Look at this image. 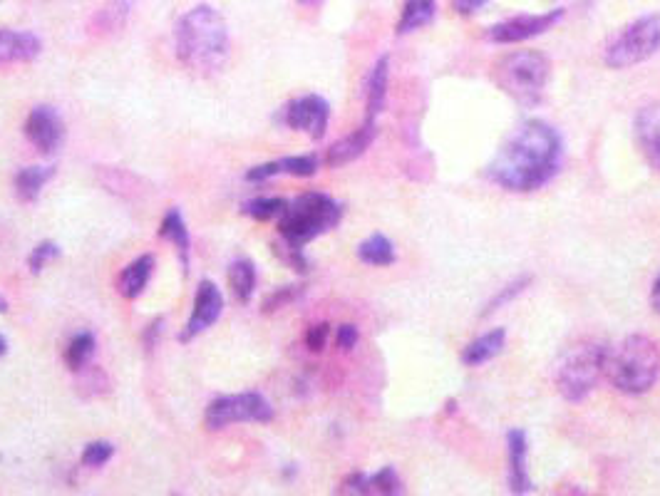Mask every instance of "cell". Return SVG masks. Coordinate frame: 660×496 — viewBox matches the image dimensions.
Masks as SVG:
<instances>
[{
	"label": "cell",
	"mask_w": 660,
	"mask_h": 496,
	"mask_svg": "<svg viewBox=\"0 0 660 496\" xmlns=\"http://www.w3.org/2000/svg\"><path fill=\"white\" fill-rule=\"evenodd\" d=\"M301 286H283V288H276V293H271V296L266 298L264 303H261V310L264 313H276V310L286 308L288 303L296 301L298 296H301Z\"/></svg>",
	"instance_id": "1f68e13d"
},
{
	"label": "cell",
	"mask_w": 660,
	"mask_h": 496,
	"mask_svg": "<svg viewBox=\"0 0 660 496\" xmlns=\"http://www.w3.org/2000/svg\"><path fill=\"white\" fill-rule=\"evenodd\" d=\"M358 258L368 266H393L395 263V246L388 236L373 234L358 246Z\"/></svg>",
	"instance_id": "cb8c5ba5"
},
{
	"label": "cell",
	"mask_w": 660,
	"mask_h": 496,
	"mask_svg": "<svg viewBox=\"0 0 660 496\" xmlns=\"http://www.w3.org/2000/svg\"><path fill=\"white\" fill-rule=\"evenodd\" d=\"M174 48L182 65L201 75H214L229 58V28L219 10L197 5L174 28Z\"/></svg>",
	"instance_id": "7a4b0ae2"
},
{
	"label": "cell",
	"mask_w": 660,
	"mask_h": 496,
	"mask_svg": "<svg viewBox=\"0 0 660 496\" xmlns=\"http://www.w3.org/2000/svg\"><path fill=\"white\" fill-rule=\"evenodd\" d=\"M162 325H164V320L159 318L147 328V333H144V345H147V350H152L154 343L159 340V335H162Z\"/></svg>",
	"instance_id": "f35d334b"
},
{
	"label": "cell",
	"mask_w": 660,
	"mask_h": 496,
	"mask_svg": "<svg viewBox=\"0 0 660 496\" xmlns=\"http://www.w3.org/2000/svg\"><path fill=\"white\" fill-rule=\"evenodd\" d=\"M286 206H288L286 199L268 196V199L246 201L244 214L251 216V219H256V221H271V219H276V216H281L283 211H286Z\"/></svg>",
	"instance_id": "484cf974"
},
{
	"label": "cell",
	"mask_w": 660,
	"mask_h": 496,
	"mask_svg": "<svg viewBox=\"0 0 660 496\" xmlns=\"http://www.w3.org/2000/svg\"><path fill=\"white\" fill-rule=\"evenodd\" d=\"M658 50L660 15H643V18L626 25V28L611 40L603 60H606V65L613 67V70H626V67L641 65V62L653 58Z\"/></svg>",
	"instance_id": "52a82bcc"
},
{
	"label": "cell",
	"mask_w": 660,
	"mask_h": 496,
	"mask_svg": "<svg viewBox=\"0 0 660 496\" xmlns=\"http://www.w3.org/2000/svg\"><path fill=\"white\" fill-rule=\"evenodd\" d=\"M159 236L167 239L169 244L179 251V258H182V268L184 273H189V258H192V236H189L187 224H184V216L179 209H169L167 216L162 219V226H159Z\"/></svg>",
	"instance_id": "d6986e66"
},
{
	"label": "cell",
	"mask_w": 660,
	"mask_h": 496,
	"mask_svg": "<svg viewBox=\"0 0 660 496\" xmlns=\"http://www.w3.org/2000/svg\"><path fill=\"white\" fill-rule=\"evenodd\" d=\"M437 13V0H405L400 20H397V33L407 35L415 30L425 28L435 20Z\"/></svg>",
	"instance_id": "44dd1931"
},
{
	"label": "cell",
	"mask_w": 660,
	"mask_h": 496,
	"mask_svg": "<svg viewBox=\"0 0 660 496\" xmlns=\"http://www.w3.org/2000/svg\"><path fill=\"white\" fill-rule=\"evenodd\" d=\"M504 343H507V330L504 328L489 330V333H484L482 338L472 340V343L462 350V363L467 365V368H477V365L489 363V360H494L499 353H502Z\"/></svg>",
	"instance_id": "ac0fdd59"
},
{
	"label": "cell",
	"mask_w": 660,
	"mask_h": 496,
	"mask_svg": "<svg viewBox=\"0 0 660 496\" xmlns=\"http://www.w3.org/2000/svg\"><path fill=\"white\" fill-rule=\"evenodd\" d=\"M55 177V167H25L15 174V196L25 204L35 201L43 186Z\"/></svg>",
	"instance_id": "7402d4cb"
},
{
	"label": "cell",
	"mask_w": 660,
	"mask_h": 496,
	"mask_svg": "<svg viewBox=\"0 0 660 496\" xmlns=\"http://www.w3.org/2000/svg\"><path fill=\"white\" fill-rule=\"evenodd\" d=\"M152 271L154 256H149V253H144L137 261H132L130 266L120 273V278H117V291H120V296L127 298V301H134V298L142 296L149 278H152Z\"/></svg>",
	"instance_id": "e0dca14e"
},
{
	"label": "cell",
	"mask_w": 660,
	"mask_h": 496,
	"mask_svg": "<svg viewBox=\"0 0 660 496\" xmlns=\"http://www.w3.org/2000/svg\"><path fill=\"white\" fill-rule=\"evenodd\" d=\"M450 3L460 15H474L487 5V0H450Z\"/></svg>",
	"instance_id": "74e56055"
},
{
	"label": "cell",
	"mask_w": 660,
	"mask_h": 496,
	"mask_svg": "<svg viewBox=\"0 0 660 496\" xmlns=\"http://www.w3.org/2000/svg\"><path fill=\"white\" fill-rule=\"evenodd\" d=\"M340 216H343V206L338 201L330 199L328 194L308 191L291 201L286 211L278 216V234L288 244L303 248L308 241L335 229L340 224Z\"/></svg>",
	"instance_id": "277c9868"
},
{
	"label": "cell",
	"mask_w": 660,
	"mask_h": 496,
	"mask_svg": "<svg viewBox=\"0 0 660 496\" xmlns=\"http://www.w3.org/2000/svg\"><path fill=\"white\" fill-rule=\"evenodd\" d=\"M58 256H60L58 244H53V241H43V244H38L28 256L30 273H43L45 266H48L50 261H55Z\"/></svg>",
	"instance_id": "4dcf8cb0"
},
{
	"label": "cell",
	"mask_w": 660,
	"mask_h": 496,
	"mask_svg": "<svg viewBox=\"0 0 660 496\" xmlns=\"http://www.w3.org/2000/svg\"><path fill=\"white\" fill-rule=\"evenodd\" d=\"M561 18H564V10L559 8L541 15H517V18H509L492 25V28H489V40L499 45L524 43V40L536 38V35H544L546 30L554 28Z\"/></svg>",
	"instance_id": "9c48e42d"
},
{
	"label": "cell",
	"mask_w": 660,
	"mask_h": 496,
	"mask_svg": "<svg viewBox=\"0 0 660 496\" xmlns=\"http://www.w3.org/2000/svg\"><path fill=\"white\" fill-rule=\"evenodd\" d=\"M388 80H390V58L383 55L368 77V120H378L380 112L385 110V100H388Z\"/></svg>",
	"instance_id": "ffe728a7"
},
{
	"label": "cell",
	"mask_w": 660,
	"mask_h": 496,
	"mask_svg": "<svg viewBox=\"0 0 660 496\" xmlns=\"http://www.w3.org/2000/svg\"><path fill=\"white\" fill-rule=\"evenodd\" d=\"M561 167V137L551 124L541 120L524 122L504 142L489 179L507 191H534L549 184Z\"/></svg>",
	"instance_id": "6da1fadb"
},
{
	"label": "cell",
	"mask_w": 660,
	"mask_h": 496,
	"mask_svg": "<svg viewBox=\"0 0 660 496\" xmlns=\"http://www.w3.org/2000/svg\"><path fill=\"white\" fill-rule=\"evenodd\" d=\"M221 313H224V296H221V291L211 281H201L197 288V298H194L192 315H189L187 328L179 335V340L187 343V340L197 338V335L209 330L221 318Z\"/></svg>",
	"instance_id": "7c38bea8"
},
{
	"label": "cell",
	"mask_w": 660,
	"mask_h": 496,
	"mask_svg": "<svg viewBox=\"0 0 660 496\" xmlns=\"http://www.w3.org/2000/svg\"><path fill=\"white\" fill-rule=\"evenodd\" d=\"M509 444V489L512 494H529L531 479L527 472V434L512 430L507 434Z\"/></svg>",
	"instance_id": "9a60e30c"
},
{
	"label": "cell",
	"mask_w": 660,
	"mask_h": 496,
	"mask_svg": "<svg viewBox=\"0 0 660 496\" xmlns=\"http://www.w3.org/2000/svg\"><path fill=\"white\" fill-rule=\"evenodd\" d=\"M328 335H330L328 323H318V325H313V328H308V333H306L308 350H313V353H321L328 343Z\"/></svg>",
	"instance_id": "e575fe53"
},
{
	"label": "cell",
	"mask_w": 660,
	"mask_h": 496,
	"mask_svg": "<svg viewBox=\"0 0 660 496\" xmlns=\"http://www.w3.org/2000/svg\"><path fill=\"white\" fill-rule=\"evenodd\" d=\"M358 328L355 325H340L338 328V348L340 350H353L358 345Z\"/></svg>",
	"instance_id": "8d00e7d4"
},
{
	"label": "cell",
	"mask_w": 660,
	"mask_h": 496,
	"mask_svg": "<svg viewBox=\"0 0 660 496\" xmlns=\"http://www.w3.org/2000/svg\"><path fill=\"white\" fill-rule=\"evenodd\" d=\"M112 454H115V447L110 442H90L82 452V464L85 467H102V464L110 462Z\"/></svg>",
	"instance_id": "d6a6232c"
},
{
	"label": "cell",
	"mask_w": 660,
	"mask_h": 496,
	"mask_svg": "<svg viewBox=\"0 0 660 496\" xmlns=\"http://www.w3.org/2000/svg\"><path fill=\"white\" fill-rule=\"evenodd\" d=\"M5 353H8V343H5V338H3V335H0V358H3Z\"/></svg>",
	"instance_id": "b9f144b4"
},
{
	"label": "cell",
	"mask_w": 660,
	"mask_h": 496,
	"mask_svg": "<svg viewBox=\"0 0 660 496\" xmlns=\"http://www.w3.org/2000/svg\"><path fill=\"white\" fill-rule=\"evenodd\" d=\"M95 335L92 333H77L75 338L70 340V345H67L65 350V363L70 370H82L87 363L92 360V355H95Z\"/></svg>",
	"instance_id": "d4e9b609"
},
{
	"label": "cell",
	"mask_w": 660,
	"mask_h": 496,
	"mask_svg": "<svg viewBox=\"0 0 660 496\" xmlns=\"http://www.w3.org/2000/svg\"><path fill=\"white\" fill-rule=\"evenodd\" d=\"M43 50L40 38L33 33H15V30H0V65L8 62H30Z\"/></svg>",
	"instance_id": "2e32d148"
},
{
	"label": "cell",
	"mask_w": 660,
	"mask_h": 496,
	"mask_svg": "<svg viewBox=\"0 0 660 496\" xmlns=\"http://www.w3.org/2000/svg\"><path fill=\"white\" fill-rule=\"evenodd\" d=\"M603 375L626 395H646L660 377V350L648 335H628L606 348Z\"/></svg>",
	"instance_id": "3957f363"
},
{
	"label": "cell",
	"mask_w": 660,
	"mask_h": 496,
	"mask_svg": "<svg viewBox=\"0 0 660 496\" xmlns=\"http://www.w3.org/2000/svg\"><path fill=\"white\" fill-rule=\"evenodd\" d=\"M330 120V105L321 95H303L288 102L283 110V122L291 129L306 132L311 139H323Z\"/></svg>",
	"instance_id": "30bf717a"
},
{
	"label": "cell",
	"mask_w": 660,
	"mask_h": 496,
	"mask_svg": "<svg viewBox=\"0 0 660 496\" xmlns=\"http://www.w3.org/2000/svg\"><path fill=\"white\" fill-rule=\"evenodd\" d=\"M370 494H402V482L393 467H385L380 469V472L370 474Z\"/></svg>",
	"instance_id": "f1b7e54d"
},
{
	"label": "cell",
	"mask_w": 660,
	"mask_h": 496,
	"mask_svg": "<svg viewBox=\"0 0 660 496\" xmlns=\"http://www.w3.org/2000/svg\"><path fill=\"white\" fill-rule=\"evenodd\" d=\"M283 174H291V177H313L318 172V157L316 154H301V157H283L278 159Z\"/></svg>",
	"instance_id": "83f0119b"
},
{
	"label": "cell",
	"mask_w": 660,
	"mask_h": 496,
	"mask_svg": "<svg viewBox=\"0 0 660 496\" xmlns=\"http://www.w3.org/2000/svg\"><path fill=\"white\" fill-rule=\"evenodd\" d=\"M375 134H378V124L365 120L363 127H358L353 134H348V137H343L340 142H335L333 147L328 149L326 164L328 167H343V164L355 162V159L363 157V154L368 152Z\"/></svg>",
	"instance_id": "4fadbf2b"
},
{
	"label": "cell",
	"mask_w": 660,
	"mask_h": 496,
	"mask_svg": "<svg viewBox=\"0 0 660 496\" xmlns=\"http://www.w3.org/2000/svg\"><path fill=\"white\" fill-rule=\"evenodd\" d=\"M229 283L231 293L239 303H249L256 291V268L251 261H234L229 266Z\"/></svg>",
	"instance_id": "603a6c76"
},
{
	"label": "cell",
	"mask_w": 660,
	"mask_h": 496,
	"mask_svg": "<svg viewBox=\"0 0 660 496\" xmlns=\"http://www.w3.org/2000/svg\"><path fill=\"white\" fill-rule=\"evenodd\" d=\"M25 137L43 154H55L63 147L65 139L63 117L58 115V110H53V107L48 105L35 107L28 115V122H25Z\"/></svg>",
	"instance_id": "8fae6325"
},
{
	"label": "cell",
	"mask_w": 660,
	"mask_h": 496,
	"mask_svg": "<svg viewBox=\"0 0 660 496\" xmlns=\"http://www.w3.org/2000/svg\"><path fill=\"white\" fill-rule=\"evenodd\" d=\"M281 172V164L278 162H268V164H259V167H251L249 172H246V182L251 184H261V182H268V179L278 177Z\"/></svg>",
	"instance_id": "d590c367"
},
{
	"label": "cell",
	"mask_w": 660,
	"mask_h": 496,
	"mask_svg": "<svg viewBox=\"0 0 660 496\" xmlns=\"http://www.w3.org/2000/svg\"><path fill=\"white\" fill-rule=\"evenodd\" d=\"M273 253H278V256H281L283 261L293 268V271H298V273L308 271V261H306V256H303L301 246H293V244H288V241L281 239V244L273 246Z\"/></svg>",
	"instance_id": "836d02e7"
},
{
	"label": "cell",
	"mask_w": 660,
	"mask_h": 496,
	"mask_svg": "<svg viewBox=\"0 0 660 496\" xmlns=\"http://www.w3.org/2000/svg\"><path fill=\"white\" fill-rule=\"evenodd\" d=\"M651 306L656 313H660V273L656 278V283H653V291H651Z\"/></svg>",
	"instance_id": "ab89813d"
},
{
	"label": "cell",
	"mask_w": 660,
	"mask_h": 496,
	"mask_svg": "<svg viewBox=\"0 0 660 496\" xmlns=\"http://www.w3.org/2000/svg\"><path fill=\"white\" fill-rule=\"evenodd\" d=\"M606 365V348L598 343H581L566 350L556 368V387L569 402H584L594 392Z\"/></svg>",
	"instance_id": "8992f818"
},
{
	"label": "cell",
	"mask_w": 660,
	"mask_h": 496,
	"mask_svg": "<svg viewBox=\"0 0 660 496\" xmlns=\"http://www.w3.org/2000/svg\"><path fill=\"white\" fill-rule=\"evenodd\" d=\"M0 313H8V301L3 296H0Z\"/></svg>",
	"instance_id": "7bdbcfd3"
},
{
	"label": "cell",
	"mask_w": 660,
	"mask_h": 496,
	"mask_svg": "<svg viewBox=\"0 0 660 496\" xmlns=\"http://www.w3.org/2000/svg\"><path fill=\"white\" fill-rule=\"evenodd\" d=\"M531 283V276H522V278H514L512 283H509L507 288H502V291L497 293V296L492 298V301H489V306L487 310H484V313H494V310H499L502 306H507V303H512L514 298L519 296V293H524L527 291V286Z\"/></svg>",
	"instance_id": "f546056e"
},
{
	"label": "cell",
	"mask_w": 660,
	"mask_h": 496,
	"mask_svg": "<svg viewBox=\"0 0 660 496\" xmlns=\"http://www.w3.org/2000/svg\"><path fill=\"white\" fill-rule=\"evenodd\" d=\"M134 0H110L105 8L97 13V23L102 25L105 30H117L125 25L127 15H130Z\"/></svg>",
	"instance_id": "4316f807"
},
{
	"label": "cell",
	"mask_w": 660,
	"mask_h": 496,
	"mask_svg": "<svg viewBox=\"0 0 660 496\" xmlns=\"http://www.w3.org/2000/svg\"><path fill=\"white\" fill-rule=\"evenodd\" d=\"M551 75V62L546 55L534 50H522L509 58H504L497 67V80L502 90L519 105L531 107L541 100L546 82Z\"/></svg>",
	"instance_id": "5b68a950"
},
{
	"label": "cell",
	"mask_w": 660,
	"mask_h": 496,
	"mask_svg": "<svg viewBox=\"0 0 660 496\" xmlns=\"http://www.w3.org/2000/svg\"><path fill=\"white\" fill-rule=\"evenodd\" d=\"M296 3L306 5V8H318V5H321L323 0H296Z\"/></svg>",
	"instance_id": "60d3db41"
},
{
	"label": "cell",
	"mask_w": 660,
	"mask_h": 496,
	"mask_svg": "<svg viewBox=\"0 0 660 496\" xmlns=\"http://www.w3.org/2000/svg\"><path fill=\"white\" fill-rule=\"evenodd\" d=\"M273 407L261 392L224 395L209 402L204 415L206 430H224L236 422H271Z\"/></svg>",
	"instance_id": "ba28073f"
},
{
	"label": "cell",
	"mask_w": 660,
	"mask_h": 496,
	"mask_svg": "<svg viewBox=\"0 0 660 496\" xmlns=\"http://www.w3.org/2000/svg\"><path fill=\"white\" fill-rule=\"evenodd\" d=\"M633 129H636V139L643 157H646L653 167L660 169V102L658 105L643 107L636 115Z\"/></svg>",
	"instance_id": "5bb4252c"
}]
</instances>
